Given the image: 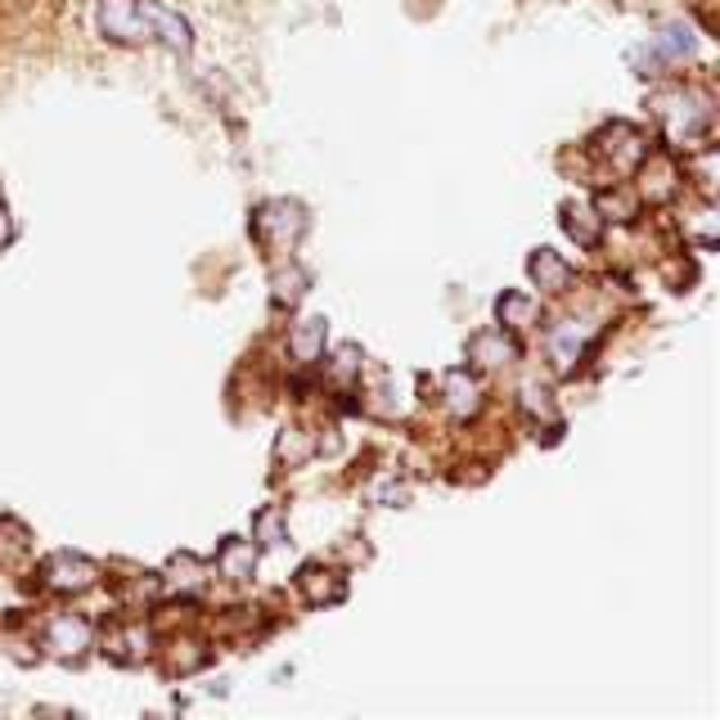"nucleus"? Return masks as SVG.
Masks as SVG:
<instances>
[{"label":"nucleus","instance_id":"nucleus-18","mask_svg":"<svg viewBox=\"0 0 720 720\" xmlns=\"http://www.w3.org/2000/svg\"><path fill=\"white\" fill-rule=\"evenodd\" d=\"M208 581V563L194 559V554H176L167 563V585H180V591H199V585Z\"/></svg>","mask_w":720,"mask_h":720},{"label":"nucleus","instance_id":"nucleus-3","mask_svg":"<svg viewBox=\"0 0 720 720\" xmlns=\"http://www.w3.org/2000/svg\"><path fill=\"white\" fill-rule=\"evenodd\" d=\"M41 576H45V585L50 591H59V595H82V591H91V585L100 581V563H91V559H82V554H50L45 559V567H41Z\"/></svg>","mask_w":720,"mask_h":720},{"label":"nucleus","instance_id":"nucleus-7","mask_svg":"<svg viewBox=\"0 0 720 720\" xmlns=\"http://www.w3.org/2000/svg\"><path fill=\"white\" fill-rule=\"evenodd\" d=\"M298 591L306 595V604L324 608V604H343V595H347V581H343V576H338L334 567L306 563V567L298 572Z\"/></svg>","mask_w":720,"mask_h":720},{"label":"nucleus","instance_id":"nucleus-10","mask_svg":"<svg viewBox=\"0 0 720 720\" xmlns=\"http://www.w3.org/2000/svg\"><path fill=\"white\" fill-rule=\"evenodd\" d=\"M528 275L541 284V293H567L572 289V267L554 252V248H536L532 261H528Z\"/></svg>","mask_w":720,"mask_h":720},{"label":"nucleus","instance_id":"nucleus-13","mask_svg":"<svg viewBox=\"0 0 720 720\" xmlns=\"http://www.w3.org/2000/svg\"><path fill=\"white\" fill-rule=\"evenodd\" d=\"M563 230L581 243V248H595L604 234V217L591 204H563Z\"/></svg>","mask_w":720,"mask_h":720},{"label":"nucleus","instance_id":"nucleus-6","mask_svg":"<svg viewBox=\"0 0 720 720\" xmlns=\"http://www.w3.org/2000/svg\"><path fill=\"white\" fill-rule=\"evenodd\" d=\"M140 14H145V28H149V41H163V45L176 50V54H185V50L194 45L189 23H185L176 10L158 6V0H140Z\"/></svg>","mask_w":720,"mask_h":720},{"label":"nucleus","instance_id":"nucleus-16","mask_svg":"<svg viewBox=\"0 0 720 720\" xmlns=\"http://www.w3.org/2000/svg\"><path fill=\"white\" fill-rule=\"evenodd\" d=\"M289 352H293V361H302V365H311V361L324 356V320H320V315L302 320L298 330L289 334Z\"/></svg>","mask_w":720,"mask_h":720},{"label":"nucleus","instance_id":"nucleus-21","mask_svg":"<svg viewBox=\"0 0 720 720\" xmlns=\"http://www.w3.org/2000/svg\"><path fill=\"white\" fill-rule=\"evenodd\" d=\"M306 284H311V280H306V271H302V267L275 271V293H271V298H275V306H293V302L306 293Z\"/></svg>","mask_w":720,"mask_h":720},{"label":"nucleus","instance_id":"nucleus-23","mask_svg":"<svg viewBox=\"0 0 720 720\" xmlns=\"http://www.w3.org/2000/svg\"><path fill=\"white\" fill-rule=\"evenodd\" d=\"M604 221H630L635 217V204L626 199V194L622 189H613V194H604V199H599V208H595Z\"/></svg>","mask_w":720,"mask_h":720},{"label":"nucleus","instance_id":"nucleus-22","mask_svg":"<svg viewBox=\"0 0 720 720\" xmlns=\"http://www.w3.org/2000/svg\"><path fill=\"white\" fill-rule=\"evenodd\" d=\"M0 536H10L6 545H0V563H19V559H28L32 545H28V532L19 528V522L6 518V522H0Z\"/></svg>","mask_w":720,"mask_h":720},{"label":"nucleus","instance_id":"nucleus-2","mask_svg":"<svg viewBox=\"0 0 720 720\" xmlns=\"http://www.w3.org/2000/svg\"><path fill=\"white\" fill-rule=\"evenodd\" d=\"M595 154H604L613 163V171H635L648 158V140H644V131H635L630 122H613L608 131L595 136Z\"/></svg>","mask_w":720,"mask_h":720},{"label":"nucleus","instance_id":"nucleus-4","mask_svg":"<svg viewBox=\"0 0 720 720\" xmlns=\"http://www.w3.org/2000/svg\"><path fill=\"white\" fill-rule=\"evenodd\" d=\"M658 117H662V126H667L671 140H693L698 131L707 126V108H702V100H698L693 91H671V95H662V100H658Z\"/></svg>","mask_w":720,"mask_h":720},{"label":"nucleus","instance_id":"nucleus-19","mask_svg":"<svg viewBox=\"0 0 720 720\" xmlns=\"http://www.w3.org/2000/svg\"><path fill=\"white\" fill-rule=\"evenodd\" d=\"M653 54L658 59H667V63H680V59H689L693 54V28H685V23H671L658 41H653Z\"/></svg>","mask_w":720,"mask_h":720},{"label":"nucleus","instance_id":"nucleus-27","mask_svg":"<svg viewBox=\"0 0 720 720\" xmlns=\"http://www.w3.org/2000/svg\"><path fill=\"white\" fill-rule=\"evenodd\" d=\"M356 369H361V347H352V343L338 347V352H334V374H338V378H352Z\"/></svg>","mask_w":720,"mask_h":720},{"label":"nucleus","instance_id":"nucleus-8","mask_svg":"<svg viewBox=\"0 0 720 720\" xmlns=\"http://www.w3.org/2000/svg\"><path fill=\"white\" fill-rule=\"evenodd\" d=\"M469 361L478 369H504L518 361V343L504 334V330H482L469 338Z\"/></svg>","mask_w":720,"mask_h":720},{"label":"nucleus","instance_id":"nucleus-15","mask_svg":"<svg viewBox=\"0 0 720 720\" xmlns=\"http://www.w3.org/2000/svg\"><path fill=\"white\" fill-rule=\"evenodd\" d=\"M217 572L230 576V581H248V576L257 572V550H252V541H226V545L217 550Z\"/></svg>","mask_w":720,"mask_h":720},{"label":"nucleus","instance_id":"nucleus-12","mask_svg":"<svg viewBox=\"0 0 720 720\" xmlns=\"http://www.w3.org/2000/svg\"><path fill=\"white\" fill-rule=\"evenodd\" d=\"M585 347H591V330H585V324H576V320H563L559 330L550 334V356H554L559 369H576V361L585 356Z\"/></svg>","mask_w":720,"mask_h":720},{"label":"nucleus","instance_id":"nucleus-14","mask_svg":"<svg viewBox=\"0 0 720 720\" xmlns=\"http://www.w3.org/2000/svg\"><path fill=\"white\" fill-rule=\"evenodd\" d=\"M495 320L504 324V330H532V324L541 320V302L528 298V293H504L495 302Z\"/></svg>","mask_w":720,"mask_h":720},{"label":"nucleus","instance_id":"nucleus-20","mask_svg":"<svg viewBox=\"0 0 720 720\" xmlns=\"http://www.w3.org/2000/svg\"><path fill=\"white\" fill-rule=\"evenodd\" d=\"M252 541H261V545H284L289 541V532H284V513L280 509H261L257 518H252Z\"/></svg>","mask_w":720,"mask_h":720},{"label":"nucleus","instance_id":"nucleus-26","mask_svg":"<svg viewBox=\"0 0 720 720\" xmlns=\"http://www.w3.org/2000/svg\"><path fill=\"white\" fill-rule=\"evenodd\" d=\"M369 500H374V504H406V487H401L397 478H387V482H378V487L369 491Z\"/></svg>","mask_w":720,"mask_h":720},{"label":"nucleus","instance_id":"nucleus-1","mask_svg":"<svg viewBox=\"0 0 720 720\" xmlns=\"http://www.w3.org/2000/svg\"><path fill=\"white\" fill-rule=\"evenodd\" d=\"M252 230H257V239L267 243V248H280V252H284V248H293V243L302 239L306 212H302L298 204H289V199H271V204L257 208Z\"/></svg>","mask_w":720,"mask_h":720},{"label":"nucleus","instance_id":"nucleus-5","mask_svg":"<svg viewBox=\"0 0 720 720\" xmlns=\"http://www.w3.org/2000/svg\"><path fill=\"white\" fill-rule=\"evenodd\" d=\"M100 32L117 45H136L149 41L145 14H140V0H100Z\"/></svg>","mask_w":720,"mask_h":720},{"label":"nucleus","instance_id":"nucleus-25","mask_svg":"<svg viewBox=\"0 0 720 720\" xmlns=\"http://www.w3.org/2000/svg\"><path fill=\"white\" fill-rule=\"evenodd\" d=\"M522 406H528L532 415H545V419H554V401H550V392L545 387H522Z\"/></svg>","mask_w":720,"mask_h":720},{"label":"nucleus","instance_id":"nucleus-28","mask_svg":"<svg viewBox=\"0 0 720 720\" xmlns=\"http://www.w3.org/2000/svg\"><path fill=\"white\" fill-rule=\"evenodd\" d=\"M14 239V217H10V208H0V248H6Z\"/></svg>","mask_w":720,"mask_h":720},{"label":"nucleus","instance_id":"nucleus-24","mask_svg":"<svg viewBox=\"0 0 720 720\" xmlns=\"http://www.w3.org/2000/svg\"><path fill=\"white\" fill-rule=\"evenodd\" d=\"M311 455V441L298 432V428H289L284 437H280V460H289V465H302Z\"/></svg>","mask_w":720,"mask_h":720},{"label":"nucleus","instance_id":"nucleus-9","mask_svg":"<svg viewBox=\"0 0 720 720\" xmlns=\"http://www.w3.org/2000/svg\"><path fill=\"white\" fill-rule=\"evenodd\" d=\"M45 644L59 653V658H82V653L91 648V622L86 617H73V613L69 617H54Z\"/></svg>","mask_w":720,"mask_h":720},{"label":"nucleus","instance_id":"nucleus-17","mask_svg":"<svg viewBox=\"0 0 720 720\" xmlns=\"http://www.w3.org/2000/svg\"><path fill=\"white\" fill-rule=\"evenodd\" d=\"M149 648H154V635H149L145 626H126V630L113 635V644H108V653H113L117 662H145Z\"/></svg>","mask_w":720,"mask_h":720},{"label":"nucleus","instance_id":"nucleus-11","mask_svg":"<svg viewBox=\"0 0 720 720\" xmlns=\"http://www.w3.org/2000/svg\"><path fill=\"white\" fill-rule=\"evenodd\" d=\"M446 406L455 419H473L482 410V387L469 369H450L446 374Z\"/></svg>","mask_w":720,"mask_h":720}]
</instances>
